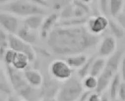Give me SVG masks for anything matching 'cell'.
Instances as JSON below:
<instances>
[{"label":"cell","instance_id":"13","mask_svg":"<svg viewBox=\"0 0 125 101\" xmlns=\"http://www.w3.org/2000/svg\"><path fill=\"white\" fill-rule=\"evenodd\" d=\"M59 16L55 13L50 14L45 20H43L42 25V36L43 37H46L49 32L52 29L53 27L55 26L58 22Z\"/></svg>","mask_w":125,"mask_h":101},{"label":"cell","instance_id":"3","mask_svg":"<svg viewBox=\"0 0 125 101\" xmlns=\"http://www.w3.org/2000/svg\"><path fill=\"white\" fill-rule=\"evenodd\" d=\"M123 55V52L122 51H117L114 52L106 61L103 72L97 79L96 93L100 95L108 87L113 78L117 74Z\"/></svg>","mask_w":125,"mask_h":101},{"label":"cell","instance_id":"24","mask_svg":"<svg viewBox=\"0 0 125 101\" xmlns=\"http://www.w3.org/2000/svg\"><path fill=\"white\" fill-rule=\"evenodd\" d=\"M98 85L97 78L90 75H88L85 78L83 79V87H84L86 89L89 90V91H92L97 88Z\"/></svg>","mask_w":125,"mask_h":101},{"label":"cell","instance_id":"7","mask_svg":"<svg viewBox=\"0 0 125 101\" xmlns=\"http://www.w3.org/2000/svg\"><path fill=\"white\" fill-rule=\"evenodd\" d=\"M52 75L60 80H67L72 77L73 71L66 61L58 60L54 61L50 67Z\"/></svg>","mask_w":125,"mask_h":101},{"label":"cell","instance_id":"38","mask_svg":"<svg viewBox=\"0 0 125 101\" xmlns=\"http://www.w3.org/2000/svg\"></svg>","mask_w":125,"mask_h":101},{"label":"cell","instance_id":"6","mask_svg":"<svg viewBox=\"0 0 125 101\" xmlns=\"http://www.w3.org/2000/svg\"><path fill=\"white\" fill-rule=\"evenodd\" d=\"M8 48L9 49L18 53H22L26 55L29 62H32L35 58V53L32 47L20 39L15 35L8 34Z\"/></svg>","mask_w":125,"mask_h":101},{"label":"cell","instance_id":"23","mask_svg":"<svg viewBox=\"0 0 125 101\" xmlns=\"http://www.w3.org/2000/svg\"><path fill=\"white\" fill-rule=\"evenodd\" d=\"M12 91L10 83L5 77L0 79V94L8 97L12 94Z\"/></svg>","mask_w":125,"mask_h":101},{"label":"cell","instance_id":"37","mask_svg":"<svg viewBox=\"0 0 125 101\" xmlns=\"http://www.w3.org/2000/svg\"><path fill=\"white\" fill-rule=\"evenodd\" d=\"M21 101H25V100H21Z\"/></svg>","mask_w":125,"mask_h":101},{"label":"cell","instance_id":"35","mask_svg":"<svg viewBox=\"0 0 125 101\" xmlns=\"http://www.w3.org/2000/svg\"><path fill=\"white\" fill-rule=\"evenodd\" d=\"M48 101H57L56 100H54L53 99H50Z\"/></svg>","mask_w":125,"mask_h":101},{"label":"cell","instance_id":"10","mask_svg":"<svg viewBox=\"0 0 125 101\" xmlns=\"http://www.w3.org/2000/svg\"><path fill=\"white\" fill-rule=\"evenodd\" d=\"M116 47L115 39L113 37L107 36L101 42L99 48V54L103 57L112 55L115 52Z\"/></svg>","mask_w":125,"mask_h":101},{"label":"cell","instance_id":"5","mask_svg":"<svg viewBox=\"0 0 125 101\" xmlns=\"http://www.w3.org/2000/svg\"><path fill=\"white\" fill-rule=\"evenodd\" d=\"M6 70L8 80L12 90L16 93L18 96L30 85L26 81L21 71L16 70L11 66L9 65H6Z\"/></svg>","mask_w":125,"mask_h":101},{"label":"cell","instance_id":"27","mask_svg":"<svg viewBox=\"0 0 125 101\" xmlns=\"http://www.w3.org/2000/svg\"><path fill=\"white\" fill-rule=\"evenodd\" d=\"M99 7L100 11L103 14V16H108L109 14V1L103 0L99 2Z\"/></svg>","mask_w":125,"mask_h":101},{"label":"cell","instance_id":"11","mask_svg":"<svg viewBox=\"0 0 125 101\" xmlns=\"http://www.w3.org/2000/svg\"><path fill=\"white\" fill-rule=\"evenodd\" d=\"M23 75L26 81L31 86L36 87L42 83L43 79L41 74L35 70L26 69Z\"/></svg>","mask_w":125,"mask_h":101},{"label":"cell","instance_id":"4","mask_svg":"<svg viewBox=\"0 0 125 101\" xmlns=\"http://www.w3.org/2000/svg\"><path fill=\"white\" fill-rule=\"evenodd\" d=\"M83 87L80 81L71 77L65 81L58 92L57 101H77L83 93Z\"/></svg>","mask_w":125,"mask_h":101},{"label":"cell","instance_id":"29","mask_svg":"<svg viewBox=\"0 0 125 101\" xmlns=\"http://www.w3.org/2000/svg\"><path fill=\"white\" fill-rule=\"evenodd\" d=\"M117 20L118 23V25L122 27L123 28H125V14L123 13H120L117 16Z\"/></svg>","mask_w":125,"mask_h":101},{"label":"cell","instance_id":"15","mask_svg":"<svg viewBox=\"0 0 125 101\" xmlns=\"http://www.w3.org/2000/svg\"><path fill=\"white\" fill-rule=\"evenodd\" d=\"M29 63V60L26 55L16 53L11 66L15 69L21 71L26 69Z\"/></svg>","mask_w":125,"mask_h":101},{"label":"cell","instance_id":"31","mask_svg":"<svg viewBox=\"0 0 125 101\" xmlns=\"http://www.w3.org/2000/svg\"><path fill=\"white\" fill-rule=\"evenodd\" d=\"M32 3L35 4L36 5L44 8V7H49L50 3L46 1H43V0H37V1H32Z\"/></svg>","mask_w":125,"mask_h":101},{"label":"cell","instance_id":"34","mask_svg":"<svg viewBox=\"0 0 125 101\" xmlns=\"http://www.w3.org/2000/svg\"><path fill=\"white\" fill-rule=\"evenodd\" d=\"M7 97L0 94V101H7Z\"/></svg>","mask_w":125,"mask_h":101},{"label":"cell","instance_id":"2","mask_svg":"<svg viewBox=\"0 0 125 101\" xmlns=\"http://www.w3.org/2000/svg\"><path fill=\"white\" fill-rule=\"evenodd\" d=\"M0 11L18 16H30L35 15H43L46 13L45 9L32 2L26 1H7L0 6Z\"/></svg>","mask_w":125,"mask_h":101},{"label":"cell","instance_id":"16","mask_svg":"<svg viewBox=\"0 0 125 101\" xmlns=\"http://www.w3.org/2000/svg\"><path fill=\"white\" fill-rule=\"evenodd\" d=\"M88 18L86 17L83 18H72L66 20H62V21L57 23L55 27H72L82 26L87 23Z\"/></svg>","mask_w":125,"mask_h":101},{"label":"cell","instance_id":"25","mask_svg":"<svg viewBox=\"0 0 125 101\" xmlns=\"http://www.w3.org/2000/svg\"><path fill=\"white\" fill-rule=\"evenodd\" d=\"M73 5H68L64 8L61 13V17L62 20H66L73 18Z\"/></svg>","mask_w":125,"mask_h":101},{"label":"cell","instance_id":"17","mask_svg":"<svg viewBox=\"0 0 125 101\" xmlns=\"http://www.w3.org/2000/svg\"><path fill=\"white\" fill-rule=\"evenodd\" d=\"M106 63V61L103 58H96L92 63L89 75L97 78L103 72Z\"/></svg>","mask_w":125,"mask_h":101},{"label":"cell","instance_id":"22","mask_svg":"<svg viewBox=\"0 0 125 101\" xmlns=\"http://www.w3.org/2000/svg\"><path fill=\"white\" fill-rule=\"evenodd\" d=\"M124 1L122 0H111L109 2V14L115 17L119 14L123 8Z\"/></svg>","mask_w":125,"mask_h":101},{"label":"cell","instance_id":"9","mask_svg":"<svg viewBox=\"0 0 125 101\" xmlns=\"http://www.w3.org/2000/svg\"><path fill=\"white\" fill-rule=\"evenodd\" d=\"M87 23L88 30L96 36H100L108 28V19L103 15H97L88 19Z\"/></svg>","mask_w":125,"mask_h":101},{"label":"cell","instance_id":"28","mask_svg":"<svg viewBox=\"0 0 125 101\" xmlns=\"http://www.w3.org/2000/svg\"><path fill=\"white\" fill-rule=\"evenodd\" d=\"M118 95L119 97V100L121 101H125V83H121Z\"/></svg>","mask_w":125,"mask_h":101},{"label":"cell","instance_id":"30","mask_svg":"<svg viewBox=\"0 0 125 101\" xmlns=\"http://www.w3.org/2000/svg\"><path fill=\"white\" fill-rule=\"evenodd\" d=\"M86 101H102V99L99 94L96 93H92Z\"/></svg>","mask_w":125,"mask_h":101},{"label":"cell","instance_id":"21","mask_svg":"<svg viewBox=\"0 0 125 101\" xmlns=\"http://www.w3.org/2000/svg\"><path fill=\"white\" fill-rule=\"evenodd\" d=\"M97 58L96 55H94L87 59L85 64L81 67L78 71V75L81 78L83 79L88 75H89L90 70L93 62Z\"/></svg>","mask_w":125,"mask_h":101},{"label":"cell","instance_id":"18","mask_svg":"<svg viewBox=\"0 0 125 101\" xmlns=\"http://www.w3.org/2000/svg\"><path fill=\"white\" fill-rule=\"evenodd\" d=\"M121 76L119 73H117L113 78L110 83V87L109 90V98L111 101L116 99L118 95V90L121 84Z\"/></svg>","mask_w":125,"mask_h":101},{"label":"cell","instance_id":"36","mask_svg":"<svg viewBox=\"0 0 125 101\" xmlns=\"http://www.w3.org/2000/svg\"><path fill=\"white\" fill-rule=\"evenodd\" d=\"M112 101H120L119 99H115Z\"/></svg>","mask_w":125,"mask_h":101},{"label":"cell","instance_id":"8","mask_svg":"<svg viewBox=\"0 0 125 101\" xmlns=\"http://www.w3.org/2000/svg\"><path fill=\"white\" fill-rule=\"evenodd\" d=\"M0 26L8 34L16 35L20 28L18 19L10 13L0 11Z\"/></svg>","mask_w":125,"mask_h":101},{"label":"cell","instance_id":"33","mask_svg":"<svg viewBox=\"0 0 125 101\" xmlns=\"http://www.w3.org/2000/svg\"><path fill=\"white\" fill-rule=\"evenodd\" d=\"M5 75H4V71L2 69L1 66H0V79L2 78L5 77Z\"/></svg>","mask_w":125,"mask_h":101},{"label":"cell","instance_id":"14","mask_svg":"<svg viewBox=\"0 0 125 101\" xmlns=\"http://www.w3.org/2000/svg\"><path fill=\"white\" fill-rule=\"evenodd\" d=\"M43 18L42 15H35L27 17L24 21V26L30 30H35L42 25Z\"/></svg>","mask_w":125,"mask_h":101},{"label":"cell","instance_id":"26","mask_svg":"<svg viewBox=\"0 0 125 101\" xmlns=\"http://www.w3.org/2000/svg\"><path fill=\"white\" fill-rule=\"evenodd\" d=\"M16 52L8 49L5 52L3 59L6 65L11 66Z\"/></svg>","mask_w":125,"mask_h":101},{"label":"cell","instance_id":"12","mask_svg":"<svg viewBox=\"0 0 125 101\" xmlns=\"http://www.w3.org/2000/svg\"><path fill=\"white\" fill-rule=\"evenodd\" d=\"M15 36L28 44L35 43L37 39L36 33L24 26L19 28Z\"/></svg>","mask_w":125,"mask_h":101},{"label":"cell","instance_id":"19","mask_svg":"<svg viewBox=\"0 0 125 101\" xmlns=\"http://www.w3.org/2000/svg\"><path fill=\"white\" fill-rule=\"evenodd\" d=\"M87 59V57L86 55H78L68 57L66 62L70 67L79 68L85 64Z\"/></svg>","mask_w":125,"mask_h":101},{"label":"cell","instance_id":"32","mask_svg":"<svg viewBox=\"0 0 125 101\" xmlns=\"http://www.w3.org/2000/svg\"><path fill=\"white\" fill-rule=\"evenodd\" d=\"M122 76L123 79L125 81V59L123 58L122 60Z\"/></svg>","mask_w":125,"mask_h":101},{"label":"cell","instance_id":"20","mask_svg":"<svg viewBox=\"0 0 125 101\" xmlns=\"http://www.w3.org/2000/svg\"><path fill=\"white\" fill-rule=\"evenodd\" d=\"M108 28L113 36L118 39L124 37L125 32L124 28L121 27L117 23L112 20H108Z\"/></svg>","mask_w":125,"mask_h":101},{"label":"cell","instance_id":"1","mask_svg":"<svg viewBox=\"0 0 125 101\" xmlns=\"http://www.w3.org/2000/svg\"><path fill=\"white\" fill-rule=\"evenodd\" d=\"M100 40V36L92 34L82 26L55 27L48 33L47 44L56 55L73 56L94 47Z\"/></svg>","mask_w":125,"mask_h":101}]
</instances>
